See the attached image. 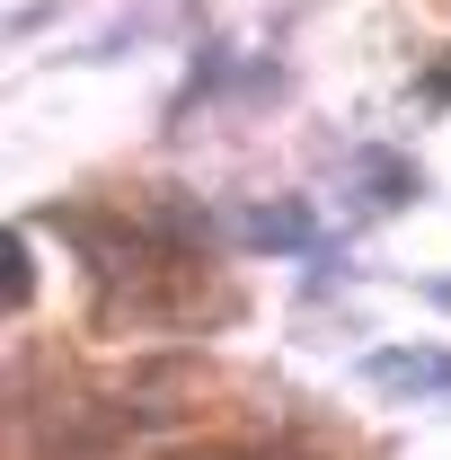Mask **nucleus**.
<instances>
[{"instance_id":"obj_1","label":"nucleus","mask_w":451,"mask_h":460,"mask_svg":"<svg viewBox=\"0 0 451 460\" xmlns=\"http://www.w3.org/2000/svg\"><path fill=\"white\" fill-rule=\"evenodd\" d=\"M381 381H390V390H443V381H451V363L416 345V363H381Z\"/></svg>"}]
</instances>
